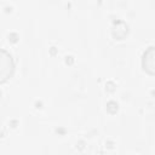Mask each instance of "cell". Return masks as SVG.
<instances>
[{
    "instance_id": "6da1fadb",
    "label": "cell",
    "mask_w": 155,
    "mask_h": 155,
    "mask_svg": "<svg viewBox=\"0 0 155 155\" xmlns=\"http://www.w3.org/2000/svg\"><path fill=\"white\" fill-rule=\"evenodd\" d=\"M15 71V62L12 56L5 50H1V69H0V82H6Z\"/></svg>"
},
{
    "instance_id": "7a4b0ae2",
    "label": "cell",
    "mask_w": 155,
    "mask_h": 155,
    "mask_svg": "<svg viewBox=\"0 0 155 155\" xmlns=\"http://www.w3.org/2000/svg\"><path fill=\"white\" fill-rule=\"evenodd\" d=\"M142 68L150 75L155 76V45L149 46L142 54Z\"/></svg>"
},
{
    "instance_id": "3957f363",
    "label": "cell",
    "mask_w": 155,
    "mask_h": 155,
    "mask_svg": "<svg viewBox=\"0 0 155 155\" xmlns=\"http://www.w3.org/2000/svg\"><path fill=\"white\" fill-rule=\"evenodd\" d=\"M114 28H117V31L113 33V36H114L115 39H117V40H122V39L127 35V33H128V27H127L126 23H125V25H124L122 28H120V27H119V22H116L115 25H114Z\"/></svg>"
}]
</instances>
